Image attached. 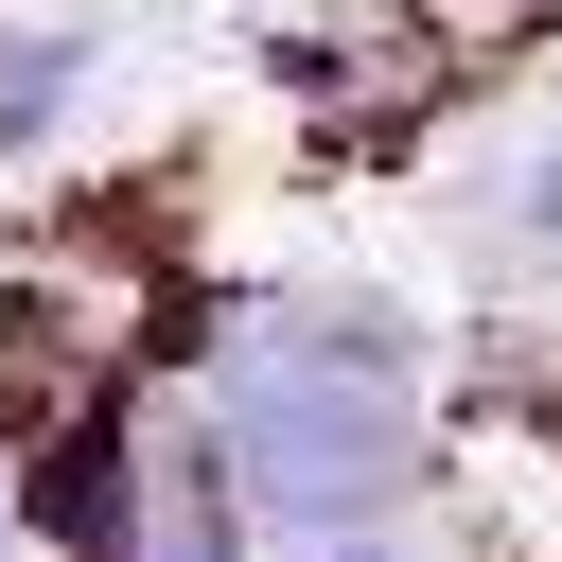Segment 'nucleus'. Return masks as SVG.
Wrapping results in <instances>:
<instances>
[{"label":"nucleus","mask_w":562,"mask_h":562,"mask_svg":"<svg viewBox=\"0 0 562 562\" xmlns=\"http://www.w3.org/2000/svg\"><path fill=\"white\" fill-rule=\"evenodd\" d=\"M88 70H105V18H70V0H0V158H53L70 105H88Z\"/></svg>","instance_id":"f03ea898"},{"label":"nucleus","mask_w":562,"mask_h":562,"mask_svg":"<svg viewBox=\"0 0 562 562\" xmlns=\"http://www.w3.org/2000/svg\"><path fill=\"white\" fill-rule=\"evenodd\" d=\"M263 562H439L422 527H334V544H263Z\"/></svg>","instance_id":"20e7f679"},{"label":"nucleus","mask_w":562,"mask_h":562,"mask_svg":"<svg viewBox=\"0 0 562 562\" xmlns=\"http://www.w3.org/2000/svg\"><path fill=\"white\" fill-rule=\"evenodd\" d=\"M422 316L386 281H281L246 316H211V386L193 439L228 457L263 544H334V527H404L439 474V404H422Z\"/></svg>","instance_id":"f257e3e1"},{"label":"nucleus","mask_w":562,"mask_h":562,"mask_svg":"<svg viewBox=\"0 0 562 562\" xmlns=\"http://www.w3.org/2000/svg\"><path fill=\"white\" fill-rule=\"evenodd\" d=\"M474 246H492L509 281H562V105H544L527 140H492V176H474Z\"/></svg>","instance_id":"7ed1b4c3"},{"label":"nucleus","mask_w":562,"mask_h":562,"mask_svg":"<svg viewBox=\"0 0 562 562\" xmlns=\"http://www.w3.org/2000/svg\"><path fill=\"white\" fill-rule=\"evenodd\" d=\"M0 562H35V527H18V457H0Z\"/></svg>","instance_id":"39448f33"},{"label":"nucleus","mask_w":562,"mask_h":562,"mask_svg":"<svg viewBox=\"0 0 562 562\" xmlns=\"http://www.w3.org/2000/svg\"><path fill=\"white\" fill-rule=\"evenodd\" d=\"M439 18H492V35H509V18H544V0H439Z\"/></svg>","instance_id":"423d86ee"}]
</instances>
